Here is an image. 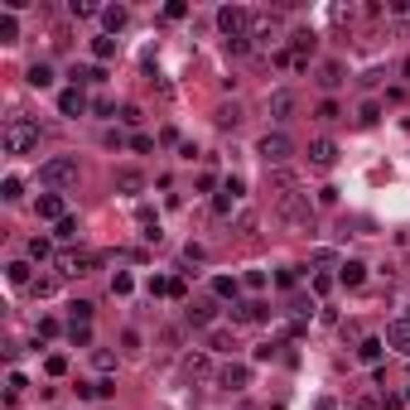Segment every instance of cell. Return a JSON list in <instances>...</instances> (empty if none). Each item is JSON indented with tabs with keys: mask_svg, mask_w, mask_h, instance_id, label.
<instances>
[{
	"mask_svg": "<svg viewBox=\"0 0 410 410\" xmlns=\"http://www.w3.org/2000/svg\"><path fill=\"white\" fill-rule=\"evenodd\" d=\"M39 121H29L25 111H15V116H5V131H0V150L5 155H34L39 150Z\"/></svg>",
	"mask_w": 410,
	"mask_h": 410,
	"instance_id": "6da1fadb",
	"label": "cell"
},
{
	"mask_svg": "<svg viewBox=\"0 0 410 410\" xmlns=\"http://www.w3.org/2000/svg\"><path fill=\"white\" fill-rule=\"evenodd\" d=\"M275 222L285 227V232H314V203H309V193H280L275 198Z\"/></svg>",
	"mask_w": 410,
	"mask_h": 410,
	"instance_id": "7a4b0ae2",
	"label": "cell"
},
{
	"mask_svg": "<svg viewBox=\"0 0 410 410\" xmlns=\"http://www.w3.org/2000/svg\"><path fill=\"white\" fill-rule=\"evenodd\" d=\"M39 184H44L49 193L73 189V184H78V160H73V155H54V160H44V164H39Z\"/></svg>",
	"mask_w": 410,
	"mask_h": 410,
	"instance_id": "3957f363",
	"label": "cell"
},
{
	"mask_svg": "<svg viewBox=\"0 0 410 410\" xmlns=\"http://www.w3.org/2000/svg\"><path fill=\"white\" fill-rule=\"evenodd\" d=\"M256 155L266 160V169H285V164H290V155H295V140L285 136V131H266V136H261V145H256Z\"/></svg>",
	"mask_w": 410,
	"mask_h": 410,
	"instance_id": "277c9868",
	"label": "cell"
},
{
	"mask_svg": "<svg viewBox=\"0 0 410 410\" xmlns=\"http://www.w3.org/2000/svg\"><path fill=\"white\" fill-rule=\"evenodd\" d=\"M97 266H102L97 251H63V256H58V275H63V280H82V275L97 271Z\"/></svg>",
	"mask_w": 410,
	"mask_h": 410,
	"instance_id": "5b68a950",
	"label": "cell"
},
{
	"mask_svg": "<svg viewBox=\"0 0 410 410\" xmlns=\"http://www.w3.org/2000/svg\"><path fill=\"white\" fill-rule=\"evenodd\" d=\"M242 198H246V184L237 179V174H227V179H222V189L213 193V218H232Z\"/></svg>",
	"mask_w": 410,
	"mask_h": 410,
	"instance_id": "8992f818",
	"label": "cell"
},
{
	"mask_svg": "<svg viewBox=\"0 0 410 410\" xmlns=\"http://www.w3.org/2000/svg\"><path fill=\"white\" fill-rule=\"evenodd\" d=\"M218 29L227 39H246V29H251V10L246 5H222L218 10Z\"/></svg>",
	"mask_w": 410,
	"mask_h": 410,
	"instance_id": "52a82bcc",
	"label": "cell"
},
{
	"mask_svg": "<svg viewBox=\"0 0 410 410\" xmlns=\"http://www.w3.org/2000/svg\"><path fill=\"white\" fill-rule=\"evenodd\" d=\"M184 319H189V328H218V304L213 300H189V309H184Z\"/></svg>",
	"mask_w": 410,
	"mask_h": 410,
	"instance_id": "ba28073f",
	"label": "cell"
},
{
	"mask_svg": "<svg viewBox=\"0 0 410 410\" xmlns=\"http://www.w3.org/2000/svg\"><path fill=\"white\" fill-rule=\"evenodd\" d=\"M382 338H386V348H391V353H401L410 362V319H391Z\"/></svg>",
	"mask_w": 410,
	"mask_h": 410,
	"instance_id": "9c48e42d",
	"label": "cell"
},
{
	"mask_svg": "<svg viewBox=\"0 0 410 410\" xmlns=\"http://www.w3.org/2000/svg\"><path fill=\"white\" fill-rule=\"evenodd\" d=\"M266 319H271V304H266V300L232 304V324H266Z\"/></svg>",
	"mask_w": 410,
	"mask_h": 410,
	"instance_id": "30bf717a",
	"label": "cell"
},
{
	"mask_svg": "<svg viewBox=\"0 0 410 410\" xmlns=\"http://www.w3.org/2000/svg\"><path fill=\"white\" fill-rule=\"evenodd\" d=\"M87 107H92V102H87V92H82V87H63V92H58V116L78 121Z\"/></svg>",
	"mask_w": 410,
	"mask_h": 410,
	"instance_id": "8fae6325",
	"label": "cell"
},
{
	"mask_svg": "<svg viewBox=\"0 0 410 410\" xmlns=\"http://www.w3.org/2000/svg\"><path fill=\"white\" fill-rule=\"evenodd\" d=\"M309 164H314V169H333V164H338V140H328V136L309 140Z\"/></svg>",
	"mask_w": 410,
	"mask_h": 410,
	"instance_id": "7c38bea8",
	"label": "cell"
},
{
	"mask_svg": "<svg viewBox=\"0 0 410 410\" xmlns=\"http://www.w3.org/2000/svg\"><path fill=\"white\" fill-rule=\"evenodd\" d=\"M34 213H39V218L44 222H63L68 218V208H63V193H39V198H34Z\"/></svg>",
	"mask_w": 410,
	"mask_h": 410,
	"instance_id": "4fadbf2b",
	"label": "cell"
},
{
	"mask_svg": "<svg viewBox=\"0 0 410 410\" xmlns=\"http://www.w3.org/2000/svg\"><path fill=\"white\" fill-rule=\"evenodd\" d=\"M218 382L227 386V391H246V386H251V367H246V362H227L218 372Z\"/></svg>",
	"mask_w": 410,
	"mask_h": 410,
	"instance_id": "5bb4252c",
	"label": "cell"
},
{
	"mask_svg": "<svg viewBox=\"0 0 410 410\" xmlns=\"http://www.w3.org/2000/svg\"><path fill=\"white\" fill-rule=\"evenodd\" d=\"M251 39H256V44L280 39V15H251Z\"/></svg>",
	"mask_w": 410,
	"mask_h": 410,
	"instance_id": "9a60e30c",
	"label": "cell"
},
{
	"mask_svg": "<svg viewBox=\"0 0 410 410\" xmlns=\"http://www.w3.org/2000/svg\"><path fill=\"white\" fill-rule=\"evenodd\" d=\"M295 107H300V102H295V92H290V87L271 92V121H290V116H295Z\"/></svg>",
	"mask_w": 410,
	"mask_h": 410,
	"instance_id": "2e32d148",
	"label": "cell"
},
{
	"mask_svg": "<svg viewBox=\"0 0 410 410\" xmlns=\"http://www.w3.org/2000/svg\"><path fill=\"white\" fill-rule=\"evenodd\" d=\"M102 25H107V34L116 39L121 29L131 25V10H126V5H102Z\"/></svg>",
	"mask_w": 410,
	"mask_h": 410,
	"instance_id": "e0dca14e",
	"label": "cell"
},
{
	"mask_svg": "<svg viewBox=\"0 0 410 410\" xmlns=\"http://www.w3.org/2000/svg\"><path fill=\"white\" fill-rule=\"evenodd\" d=\"M382 357H386V338H362V343H357V362L382 367Z\"/></svg>",
	"mask_w": 410,
	"mask_h": 410,
	"instance_id": "ac0fdd59",
	"label": "cell"
},
{
	"mask_svg": "<svg viewBox=\"0 0 410 410\" xmlns=\"http://www.w3.org/2000/svg\"><path fill=\"white\" fill-rule=\"evenodd\" d=\"M237 348V338H232V328H208V353H232Z\"/></svg>",
	"mask_w": 410,
	"mask_h": 410,
	"instance_id": "d6986e66",
	"label": "cell"
},
{
	"mask_svg": "<svg viewBox=\"0 0 410 410\" xmlns=\"http://www.w3.org/2000/svg\"><path fill=\"white\" fill-rule=\"evenodd\" d=\"M208 348H198V353H184V377H208Z\"/></svg>",
	"mask_w": 410,
	"mask_h": 410,
	"instance_id": "ffe728a7",
	"label": "cell"
},
{
	"mask_svg": "<svg viewBox=\"0 0 410 410\" xmlns=\"http://www.w3.org/2000/svg\"><path fill=\"white\" fill-rule=\"evenodd\" d=\"M58 280H63V275H34L29 295H34V300H54V295H58Z\"/></svg>",
	"mask_w": 410,
	"mask_h": 410,
	"instance_id": "44dd1931",
	"label": "cell"
},
{
	"mask_svg": "<svg viewBox=\"0 0 410 410\" xmlns=\"http://www.w3.org/2000/svg\"><path fill=\"white\" fill-rule=\"evenodd\" d=\"M338 280H343L348 290H357V285L367 280V266H362V261H343V266H338Z\"/></svg>",
	"mask_w": 410,
	"mask_h": 410,
	"instance_id": "7402d4cb",
	"label": "cell"
},
{
	"mask_svg": "<svg viewBox=\"0 0 410 410\" xmlns=\"http://www.w3.org/2000/svg\"><path fill=\"white\" fill-rule=\"evenodd\" d=\"M314 44H319V39H314V29H295V34H290V49H295V58H309V54H314Z\"/></svg>",
	"mask_w": 410,
	"mask_h": 410,
	"instance_id": "603a6c76",
	"label": "cell"
},
{
	"mask_svg": "<svg viewBox=\"0 0 410 410\" xmlns=\"http://www.w3.org/2000/svg\"><path fill=\"white\" fill-rule=\"evenodd\" d=\"M0 44H20V20H15V10H0Z\"/></svg>",
	"mask_w": 410,
	"mask_h": 410,
	"instance_id": "cb8c5ba5",
	"label": "cell"
},
{
	"mask_svg": "<svg viewBox=\"0 0 410 410\" xmlns=\"http://www.w3.org/2000/svg\"><path fill=\"white\" fill-rule=\"evenodd\" d=\"M25 82L29 87H54V68H49V63H29Z\"/></svg>",
	"mask_w": 410,
	"mask_h": 410,
	"instance_id": "d4e9b609",
	"label": "cell"
},
{
	"mask_svg": "<svg viewBox=\"0 0 410 410\" xmlns=\"http://www.w3.org/2000/svg\"><path fill=\"white\" fill-rule=\"evenodd\" d=\"M116 189H121V193H140V189H145L140 169H116Z\"/></svg>",
	"mask_w": 410,
	"mask_h": 410,
	"instance_id": "484cf974",
	"label": "cell"
},
{
	"mask_svg": "<svg viewBox=\"0 0 410 410\" xmlns=\"http://www.w3.org/2000/svg\"><path fill=\"white\" fill-rule=\"evenodd\" d=\"M319 82H324L328 92H333V87L343 82V63H338V58H328V63H319Z\"/></svg>",
	"mask_w": 410,
	"mask_h": 410,
	"instance_id": "4316f807",
	"label": "cell"
},
{
	"mask_svg": "<svg viewBox=\"0 0 410 410\" xmlns=\"http://www.w3.org/2000/svg\"><path fill=\"white\" fill-rule=\"evenodd\" d=\"M5 280H10V285H34V271H29V261H10V266H5Z\"/></svg>",
	"mask_w": 410,
	"mask_h": 410,
	"instance_id": "83f0119b",
	"label": "cell"
},
{
	"mask_svg": "<svg viewBox=\"0 0 410 410\" xmlns=\"http://www.w3.org/2000/svg\"><path fill=\"white\" fill-rule=\"evenodd\" d=\"M237 290H242V285H237L232 275H218V280H213V295H218V300H232V304H237Z\"/></svg>",
	"mask_w": 410,
	"mask_h": 410,
	"instance_id": "f1b7e54d",
	"label": "cell"
},
{
	"mask_svg": "<svg viewBox=\"0 0 410 410\" xmlns=\"http://www.w3.org/2000/svg\"><path fill=\"white\" fill-rule=\"evenodd\" d=\"M92 58H97V63H107V58H116V39H111V34H102V39H92Z\"/></svg>",
	"mask_w": 410,
	"mask_h": 410,
	"instance_id": "f546056e",
	"label": "cell"
},
{
	"mask_svg": "<svg viewBox=\"0 0 410 410\" xmlns=\"http://www.w3.org/2000/svg\"><path fill=\"white\" fill-rule=\"evenodd\" d=\"M0 198H5V203H20V198H25V184H20V179L10 174V179L0 184Z\"/></svg>",
	"mask_w": 410,
	"mask_h": 410,
	"instance_id": "4dcf8cb0",
	"label": "cell"
},
{
	"mask_svg": "<svg viewBox=\"0 0 410 410\" xmlns=\"http://www.w3.org/2000/svg\"><path fill=\"white\" fill-rule=\"evenodd\" d=\"M49 256H54V242L49 237H34L29 242V261H49Z\"/></svg>",
	"mask_w": 410,
	"mask_h": 410,
	"instance_id": "1f68e13d",
	"label": "cell"
},
{
	"mask_svg": "<svg viewBox=\"0 0 410 410\" xmlns=\"http://www.w3.org/2000/svg\"><path fill=\"white\" fill-rule=\"evenodd\" d=\"M78 232H82V227H78V218H73V213H68V218H63V222L54 227V237H58V242H73Z\"/></svg>",
	"mask_w": 410,
	"mask_h": 410,
	"instance_id": "d6a6232c",
	"label": "cell"
},
{
	"mask_svg": "<svg viewBox=\"0 0 410 410\" xmlns=\"http://www.w3.org/2000/svg\"><path fill=\"white\" fill-rule=\"evenodd\" d=\"M92 314H97L92 300H73V324H92Z\"/></svg>",
	"mask_w": 410,
	"mask_h": 410,
	"instance_id": "836d02e7",
	"label": "cell"
},
{
	"mask_svg": "<svg viewBox=\"0 0 410 410\" xmlns=\"http://www.w3.org/2000/svg\"><path fill=\"white\" fill-rule=\"evenodd\" d=\"M68 343L87 348V343H92V324H68Z\"/></svg>",
	"mask_w": 410,
	"mask_h": 410,
	"instance_id": "e575fe53",
	"label": "cell"
},
{
	"mask_svg": "<svg viewBox=\"0 0 410 410\" xmlns=\"http://www.w3.org/2000/svg\"><path fill=\"white\" fill-rule=\"evenodd\" d=\"M266 174H271V184H275V189L295 193V174H290V169H266Z\"/></svg>",
	"mask_w": 410,
	"mask_h": 410,
	"instance_id": "d590c367",
	"label": "cell"
},
{
	"mask_svg": "<svg viewBox=\"0 0 410 410\" xmlns=\"http://www.w3.org/2000/svg\"><path fill=\"white\" fill-rule=\"evenodd\" d=\"M275 285H280V290H295V285H300V271H295V266H280V271H275Z\"/></svg>",
	"mask_w": 410,
	"mask_h": 410,
	"instance_id": "8d00e7d4",
	"label": "cell"
},
{
	"mask_svg": "<svg viewBox=\"0 0 410 410\" xmlns=\"http://www.w3.org/2000/svg\"><path fill=\"white\" fill-rule=\"evenodd\" d=\"M343 111H338V102H319V111H314V121H324V126H333Z\"/></svg>",
	"mask_w": 410,
	"mask_h": 410,
	"instance_id": "74e56055",
	"label": "cell"
},
{
	"mask_svg": "<svg viewBox=\"0 0 410 410\" xmlns=\"http://www.w3.org/2000/svg\"><path fill=\"white\" fill-rule=\"evenodd\" d=\"M68 10H73V20H87V15H102V5H92V0H73Z\"/></svg>",
	"mask_w": 410,
	"mask_h": 410,
	"instance_id": "f35d334b",
	"label": "cell"
},
{
	"mask_svg": "<svg viewBox=\"0 0 410 410\" xmlns=\"http://www.w3.org/2000/svg\"><path fill=\"white\" fill-rule=\"evenodd\" d=\"M25 372H10V377H5V396H15V401H20V391H25Z\"/></svg>",
	"mask_w": 410,
	"mask_h": 410,
	"instance_id": "ab89813d",
	"label": "cell"
},
{
	"mask_svg": "<svg viewBox=\"0 0 410 410\" xmlns=\"http://www.w3.org/2000/svg\"><path fill=\"white\" fill-rule=\"evenodd\" d=\"M251 44H256L251 34H246V39H227V54H232V58H246V54H251Z\"/></svg>",
	"mask_w": 410,
	"mask_h": 410,
	"instance_id": "60d3db41",
	"label": "cell"
},
{
	"mask_svg": "<svg viewBox=\"0 0 410 410\" xmlns=\"http://www.w3.org/2000/svg\"><path fill=\"white\" fill-rule=\"evenodd\" d=\"M44 372H49V377H63V372H68V357H63V353H49Z\"/></svg>",
	"mask_w": 410,
	"mask_h": 410,
	"instance_id": "b9f144b4",
	"label": "cell"
},
{
	"mask_svg": "<svg viewBox=\"0 0 410 410\" xmlns=\"http://www.w3.org/2000/svg\"><path fill=\"white\" fill-rule=\"evenodd\" d=\"M92 362H97V372H116V353H107V348H97Z\"/></svg>",
	"mask_w": 410,
	"mask_h": 410,
	"instance_id": "7bdbcfd3",
	"label": "cell"
},
{
	"mask_svg": "<svg viewBox=\"0 0 410 410\" xmlns=\"http://www.w3.org/2000/svg\"><path fill=\"white\" fill-rule=\"evenodd\" d=\"M232 227H237V232H256V213H251V208H242V213H237V222H232Z\"/></svg>",
	"mask_w": 410,
	"mask_h": 410,
	"instance_id": "ee69618b",
	"label": "cell"
},
{
	"mask_svg": "<svg viewBox=\"0 0 410 410\" xmlns=\"http://www.w3.org/2000/svg\"><path fill=\"white\" fill-rule=\"evenodd\" d=\"M357 121H362V126H372V121H382V107H377V102H362V111H357Z\"/></svg>",
	"mask_w": 410,
	"mask_h": 410,
	"instance_id": "f6af8a7d",
	"label": "cell"
},
{
	"mask_svg": "<svg viewBox=\"0 0 410 410\" xmlns=\"http://www.w3.org/2000/svg\"><path fill=\"white\" fill-rule=\"evenodd\" d=\"M237 121H242V107H222L218 111V126H222V131H227V126H237Z\"/></svg>",
	"mask_w": 410,
	"mask_h": 410,
	"instance_id": "bcb514c9",
	"label": "cell"
},
{
	"mask_svg": "<svg viewBox=\"0 0 410 410\" xmlns=\"http://www.w3.org/2000/svg\"><path fill=\"white\" fill-rule=\"evenodd\" d=\"M44 338H58V319H39V338H34V348H39Z\"/></svg>",
	"mask_w": 410,
	"mask_h": 410,
	"instance_id": "7dc6e473",
	"label": "cell"
},
{
	"mask_svg": "<svg viewBox=\"0 0 410 410\" xmlns=\"http://www.w3.org/2000/svg\"><path fill=\"white\" fill-rule=\"evenodd\" d=\"M131 290H136V280H131L126 271H121L116 280H111V295H131Z\"/></svg>",
	"mask_w": 410,
	"mask_h": 410,
	"instance_id": "c3c4849f",
	"label": "cell"
},
{
	"mask_svg": "<svg viewBox=\"0 0 410 410\" xmlns=\"http://www.w3.org/2000/svg\"><path fill=\"white\" fill-rule=\"evenodd\" d=\"M410 401L406 396H396V391H382V410H406Z\"/></svg>",
	"mask_w": 410,
	"mask_h": 410,
	"instance_id": "681fc988",
	"label": "cell"
},
{
	"mask_svg": "<svg viewBox=\"0 0 410 410\" xmlns=\"http://www.w3.org/2000/svg\"><path fill=\"white\" fill-rule=\"evenodd\" d=\"M333 290V275L328 271H314V295H328Z\"/></svg>",
	"mask_w": 410,
	"mask_h": 410,
	"instance_id": "f907efd6",
	"label": "cell"
},
{
	"mask_svg": "<svg viewBox=\"0 0 410 410\" xmlns=\"http://www.w3.org/2000/svg\"><path fill=\"white\" fill-rule=\"evenodd\" d=\"M150 295H155V300L169 295V280H164V275H150Z\"/></svg>",
	"mask_w": 410,
	"mask_h": 410,
	"instance_id": "816d5d0a",
	"label": "cell"
},
{
	"mask_svg": "<svg viewBox=\"0 0 410 410\" xmlns=\"http://www.w3.org/2000/svg\"><path fill=\"white\" fill-rule=\"evenodd\" d=\"M164 15H169V20H184V15H189V5H184V0H169V5H164Z\"/></svg>",
	"mask_w": 410,
	"mask_h": 410,
	"instance_id": "f5cc1de1",
	"label": "cell"
},
{
	"mask_svg": "<svg viewBox=\"0 0 410 410\" xmlns=\"http://www.w3.org/2000/svg\"><path fill=\"white\" fill-rule=\"evenodd\" d=\"M131 150H140V155H150V150H155V140H150V136H131Z\"/></svg>",
	"mask_w": 410,
	"mask_h": 410,
	"instance_id": "db71d44e",
	"label": "cell"
},
{
	"mask_svg": "<svg viewBox=\"0 0 410 410\" xmlns=\"http://www.w3.org/2000/svg\"><path fill=\"white\" fill-rule=\"evenodd\" d=\"M275 353H280V343H261V348H256V362H271Z\"/></svg>",
	"mask_w": 410,
	"mask_h": 410,
	"instance_id": "11a10c76",
	"label": "cell"
},
{
	"mask_svg": "<svg viewBox=\"0 0 410 410\" xmlns=\"http://www.w3.org/2000/svg\"><path fill=\"white\" fill-rule=\"evenodd\" d=\"M121 121H126V126H140L145 116H140V107H121Z\"/></svg>",
	"mask_w": 410,
	"mask_h": 410,
	"instance_id": "9f6ffc18",
	"label": "cell"
},
{
	"mask_svg": "<svg viewBox=\"0 0 410 410\" xmlns=\"http://www.w3.org/2000/svg\"><path fill=\"white\" fill-rule=\"evenodd\" d=\"M203 256H208V251H203L198 242H189V246H184V261H203Z\"/></svg>",
	"mask_w": 410,
	"mask_h": 410,
	"instance_id": "6f0895ef",
	"label": "cell"
},
{
	"mask_svg": "<svg viewBox=\"0 0 410 410\" xmlns=\"http://www.w3.org/2000/svg\"><path fill=\"white\" fill-rule=\"evenodd\" d=\"M401 73H406V78H410V58H406V63H401Z\"/></svg>",
	"mask_w": 410,
	"mask_h": 410,
	"instance_id": "680465c9",
	"label": "cell"
},
{
	"mask_svg": "<svg viewBox=\"0 0 410 410\" xmlns=\"http://www.w3.org/2000/svg\"><path fill=\"white\" fill-rule=\"evenodd\" d=\"M406 401H410V391H406Z\"/></svg>",
	"mask_w": 410,
	"mask_h": 410,
	"instance_id": "91938a15",
	"label": "cell"
}]
</instances>
